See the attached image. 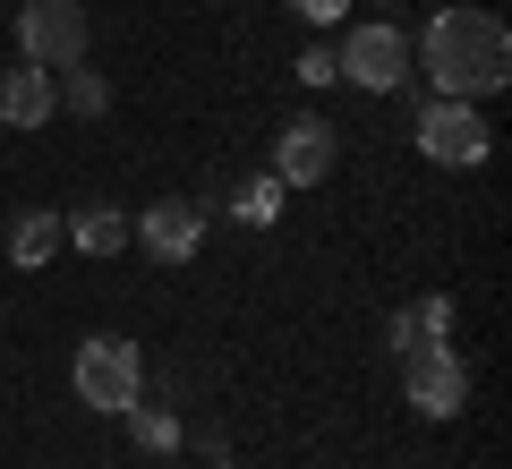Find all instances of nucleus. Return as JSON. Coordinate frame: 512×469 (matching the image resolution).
<instances>
[{"mask_svg":"<svg viewBox=\"0 0 512 469\" xmlns=\"http://www.w3.org/2000/svg\"><path fill=\"white\" fill-rule=\"evenodd\" d=\"M60 248H69V231H60L52 205H26V214L9 222V265H18V273H43Z\"/></svg>","mask_w":512,"mask_h":469,"instance_id":"1a4fd4ad","label":"nucleus"},{"mask_svg":"<svg viewBox=\"0 0 512 469\" xmlns=\"http://www.w3.org/2000/svg\"><path fill=\"white\" fill-rule=\"evenodd\" d=\"M69 384H77V401H86V410L120 418L128 401L146 393V350H137V342H120V333H94V342H77Z\"/></svg>","mask_w":512,"mask_h":469,"instance_id":"f03ea898","label":"nucleus"},{"mask_svg":"<svg viewBox=\"0 0 512 469\" xmlns=\"http://www.w3.org/2000/svg\"><path fill=\"white\" fill-rule=\"evenodd\" d=\"M282 9H299L308 26H342L350 18V0H282Z\"/></svg>","mask_w":512,"mask_h":469,"instance_id":"dca6fc26","label":"nucleus"},{"mask_svg":"<svg viewBox=\"0 0 512 469\" xmlns=\"http://www.w3.org/2000/svg\"><path fill=\"white\" fill-rule=\"evenodd\" d=\"M60 231H69L77 256H120V248H128V214H120V205H77Z\"/></svg>","mask_w":512,"mask_h":469,"instance_id":"9b49d317","label":"nucleus"},{"mask_svg":"<svg viewBox=\"0 0 512 469\" xmlns=\"http://www.w3.org/2000/svg\"><path fill=\"white\" fill-rule=\"evenodd\" d=\"M410 137H419V154H427V163H444V171H478V163L495 154L487 111H478V103H453V94H436V103L419 111Z\"/></svg>","mask_w":512,"mask_h":469,"instance_id":"20e7f679","label":"nucleus"},{"mask_svg":"<svg viewBox=\"0 0 512 469\" xmlns=\"http://www.w3.org/2000/svg\"><path fill=\"white\" fill-rule=\"evenodd\" d=\"M402 325H410V350H419V342H453V333H461V307L444 299V290H427V299L402 307Z\"/></svg>","mask_w":512,"mask_h":469,"instance_id":"4468645a","label":"nucleus"},{"mask_svg":"<svg viewBox=\"0 0 512 469\" xmlns=\"http://www.w3.org/2000/svg\"><path fill=\"white\" fill-rule=\"evenodd\" d=\"M282 197H291V188L265 171V180H239V188H231V214L248 222V231H265V222H282Z\"/></svg>","mask_w":512,"mask_h":469,"instance_id":"2eb2a0df","label":"nucleus"},{"mask_svg":"<svg viewBox=\"0 0 512 469\" xmlns=\"http://www.w3.org/2000/svg\"><path fill=\"white\" fill-rule=\"evenodd\" d=\"M299 77H308V86H333V52H325V43H308V52H299Z\"/></svg>","mask_w":512,"mask_h":469,"instance_id":"f3484780","label":"nucleus"},{"mask_svg":"<svg viewBox=\"0 0 512 469\" xmlns=\"http://www.w3.org/2000/svg\"><path fill=\"white\" fill-rule=\"evenodd\" d=\"M52 103H60V111H77V120H103V111H111V86L86 69V60H77V69H60V77H52Z\"/></svg>","mask_w":512,"mask_h":469,"instance_id":"ddd939ff","label":"nucleus"},{"mask_svg":"<svg viewBox=\"0 0 512 469\" xmlns=\"http://www.w3.org/2000/svg\"><path fill=\"white\" fill-rule=\"evenodd\" d=\"M128 435H137V452H154V461H163V452H180L188 444V427H180V410H163V401H146V393H137V401H128Z\"/></svg>","mask_w":512,"mask_h":469,"instance_id":"f8f14e48","label":"nucleus"},{"mask_svg":"<svg viewBox=\"0 0 512 469\" xmlns=\"http://www.w3.org/2000/svg\"><path fill=\"white\" fill-rule=\"evenodd\" d=\"M205 469H248V461H231V452H214V461H205Z\"/></svg>","mask_w":512,"mask_h":469,"instance_id":"a211bd4d","label":"nucleus"},{"mask_svg":"<svg viewBox=\"0 0 512 469\" xmlns=\"http://www.w3.org/2000/svg\"><path fill=\"white\" fill-rule=\"evenodd\" d=\"M402 393H410L419 418H461V410H470V359H461V342L402 350Z\"/></svg>","mask_w":512,"mask_h":469,"instance_id":"39448f33","label":"nucleus"},{"mask_svg":"<svg viewBox=\"0 0 512 469\" xmlns=\"http://www.w3.org/2000/svg\"><path fill=\"white\" fill-rule=\"evenodd\" d=\"M128 239L154 256V265H188V256L205 248V205H188V197H163V205H146V214L128 222Z\"/></svg>","mask_w":512,"mask_h":469,"instance_id":"6e6552de","label":"nucleus"},{"mask_svg":"<svg viewBox=\"0 0 512 469\" xmlns=\"http://www.w3.org/2000/svg\"><path fill=\"white\" fill-rule=\"evenodd\" d=\"M18 52L35 69H77L86 60V9L77 0H18Z\"/></svg>","mask_w":512,"mask_h":469,"instance_id":"423d86ee","label":"nucleus"},{"mask_svg":"<svg viewBox=\"0 0 512 469\" xmlns=\"http://www.w3.org/2000/svg\"><path fill=\"white\" fill-rule=\"evenodd\" d=\"M333 77H350V86H367V94H402L410 77H419V60H410V35H402L393 18L350 26V43L333 52Z\"/></svg>","mask_w":512,"mask_h":469,"instance_id":"7ed1b4c3","label":"nucleus"},{"mask_svg":"<svg viewBox=\"0 0 512 469\" xmlns=\"http://www.w3.org/2000/svg\"><path fill=\"white\" fill-rule=\"evenodd\" d=\"M410 60H419V77L436 94L487 103V94H504V77H512V35H504L495 9H436L427 35L410 43Z\"/></svg>","mask_w":512,"mask_h":469,"instance_id":"f257e3e1","label":"nucleus"},{"mask_svg":"<svg viewBox=\"0 0 512 469\" xmlns=\"http://www.w3.org/2000/svg\"><path fill=\"white\" fill-rule=\"evenodd\" d=\"M333 163H342V137H333V120H316V111L282 120V137H274V180H282V188H325Z\"/></svg>","mask_w":512,"mask_h":469,"instance_id":"0eeeda50","label":"nucleus"},{"mask_svg":"<svg viewBox=\"0 0 512 469\" xmlns=\"http://www.w3.org/2000/svg\"><path fill=\"white\" fill-rule=\"evenodd\" d=\"M0 120L9 128H43L52 120V69H0Z\"/></svg>","mask_w":512,"mask_h":469,"instance_id":"9d476101","label":"nucleus"}]
</instances>
